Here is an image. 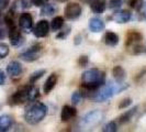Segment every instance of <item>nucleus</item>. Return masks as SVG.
<instances>
[{
	"instance_id": "1",
	"label": "nucleus",
	"mask_w": 146,
	"mask_h": 132,
	"mask_svg": "<svg viewBox=\"0 0 146 132\" xmlns=\"http://www.w3.org/2000/svg\"><path fill=\"white\" fill-rule=\"evenodd\" d=\"M82 88L87 94H90V97L94 95L99 88L104 85L106 81V73L98 68H90L84 72L81 75Z\"/></svg>"
},
{
	"instance_id": "2",
	"label": "nucleus",
	"mask_w": 146,
	"mask_h": 132,
	"mask_svg": "<svg viewBox=\"0 0 146 132\" xmlns=\"http://www.w3.org/2000/svg\"><path fill=\"white\" fill-rule=\"evenodd\" d=\"M127 87H129V85H126L124 83H117V84L109 83L107 85H103L101 89L99 88L90 98L96 103H103L110 98H112L115 94H119V93L125 90Z\"/></svg>"
},
{
	"instance_id": "3",
	"label": "nucleus",
	"mask_w": 146,
	"mask_h": 132,
	"mask_svg": "<svg viewBox=\"0 0 146 132\" xmlns=\"http://www.w3.org/2000/svg\"><path fill=\"white\" fill-rule=\"evenodd\" d=\"M47 115V107L43 103H33L24 111V120L29 125L40 123Z\"/></svg>"
},
{
	"instance_id": "4",
	"label": "nucleus",
	"mask_w": 146,
	"mask_h": 132,
	"mask_svg": "<svg viewBox=\"0 0 146 132\" xmlns=\"http://www.w3.org/2000/svg\"><path fill=\"white\" fill-rule=\"evenodd\" d=\"M30 85H27V86H23V87L19 88L15 93H13L12 95L10 96V98H9V105H11V106H18V105H22V103L29 101Z\"/></svg>"
},
{
	"instance_id": "5",
	"label": "nucleus",
	"mask_w": 146,
	"mask_h": 132,
	"mask_svg": "<svg viewBox=\"0 0 146 132\" xmlns=\"http://www.w3.org/2000/svg\"><path fill=\"white\" fill-rule=\"evenodd\" d=\"M41 51H42V45L41 44H34L33 46L30 47L29 50H27V51H24L23 53L20 54V59L24 62H28V63L35 62L40 57Z\"/></svg>"
},
{
	"instance_id": "6",
	"label": "nucleus",
	"mask_w": 146,
	"mask_h": 132,
	"mask_svg": "<svg viewBox=\"0 0 146 132\" xmlns=\"http://www.w3.org/2000/svg\"><path fill=\"white\" fill-rule=\"evenodd\" d=\"M82 12V8L79 3H76V2H70L68 5H66L65 9H64V15L67 20H77L79 17L81 15Z\"/></svg>"
},
{
	"instance_id": "7",
	"label": "nucleus",
	"mask_w": 146,
	"mask_h": 132,
	"mask_svg": "<svg viewBox=\"0 0 146 132\" xmlns=\"http://www.w3.org/2000/svg\"><path fill=\"white\" fill-rule=\"evenodd\" d=\"M103 119V113L100 110H92L86 113L82 118V123L88 127L97 125L99 122H101Z\"/></svg>"
},
{
	"instance_id": "8",
	"label": "nucleus",
	"mask_w": 146,
	"mask_h": 132,
	"mask_svg": "<svg viewBox=\"0 0 146 132\" xmlns=\"http://www.w3.org/2000/svg\"><path fill=\"white\" fill-rule=\"evenodd\" d=\"M33 17L29 12H22L21 15L19 17V27L22 31L29 33L33 30Z\"/></svg>"
},
{
	"instance_id": "9",
	"label": "nucleus",
	"mask_w": 146,
	"mask_h": 132,
	"mask_svg": "<svg viewBox=\"0 0 146 132\" xmlns=\"http://www.w3.org/2000/svg\"><path fill=\"white\" fill-rule=\"evenodd\" d=\"M32 31L36 37H45L50 32V23L47 20H40Z\"/></svg>"
},
{
	"instance_id": "10",
	"label": "nucleus",
	"mask_w": 146,
	"mask_h": 132,
	"mask_svg": "<svg viewBox=\"0 0 146 132\" xmlns=\"http://www.w3.org/2000/svg\"><path fill=\"white\" fill-rule=\"evenodd\" d=\"M142 40H143V35L139 33V31H129L127 34H126V40H125V46L126 49H131L132 46L136 45V44L142 43Z\"/></svg>"
},
{
	"instance_id": "11",
	"label": "nucleus",
	"mask_w": 146,
	"mask_h": 132,
	"mask_svg": "<svg viewBox=\"0 0 146 132\" xmlns=\"http://www.w3.org/2000/svg\"><path fill=\"white\" fill-rule=\"evenodd\" d=\"M8 31H9L8 35H9V40H10L11 45H13V46H19V45H21V44L24 42V39H23V37L21 35V32L19 31V29H18L15 25L9 28Z\"/></svg>"
},
{
	"instance_id": "12",
	"label": "nucleus",
	"mask_w": 146,
	"mask_h": 132,
	"mask_svg": "<svg viewBox=\"0 0 146 132\" xmlns=\"http://www.w3.org/2000/svg\"><path fill=\"white\" fill-rule=\"evenodd\" d=\"M76 116H77V109L73 106L65 105L60 112V120L63 122H68V121L73 120Z\"/></svg>"
},
{
	"instance_id": "13",
	"label": "nucleus",
	"mask_w": 146,
	"mask_h": 132,
	"mask_svg": "<svg viewBox=\"0 0 146 132\" xmlns=\"http://www.w3.org/2000/svg\"><path fill=\"white\" fill-rule=\"evenodd\" d=\"M7 73H8V75H10V77H12V78L20 77L21 74L23 73V67H22V65L18 61H12V62H10V63L8 64Z\"/></svg>"
},
{
	"instance_id": "14",
	"label": "nucleus",
	"mask_w": 146,
	"mask_h": 132,
	"mask_svg": "<svg viewBox=\"0 0 146 132\" xmlns=\"http://www.w3.org/2000/svg\"><path fill=\"white\" fill-rule=\"evenodd\" d=\"M132 18V13L129 11V10H120V11H117L114 12L113 15L110 17L111 20H113L117 23H126L131 20Z\"/></svg>"
},
{
	"instance_id": "15",
	"label": "nucleus",
	"mask_w": 146,
	"mask_h": 132,
	"mask_svg": "<svg viewBox=\"0 0 146 132\" xmlns=\"http://www.w3.org/2000/svg\"><path fill=\"white\" fill-rule=\"evenodd\" d=\"M89 30L91 31V32H94V33H99V32H102L104 28H106V24H104V22L100 19V18H91L90 20H89Z\"/></svg>"
},
{
	"instance_id": "16",
	"label": "nucleus",
	"mask_w": 146,
	"mask_h": 132,
	"mask_svg": "<svg viewBox=\"0 0 146 132\" xmlns=\"http://www.w3.org/2000/svg\"><path fill=\"white\" fill-rule=\"evenodd\" d=\"M57 79H58V76L55 73L51 74V75L47 77V79L45 81L44 86H43L44 94H50V93H51L52 90L54 89V87H55V85L57 84Z\"/></svg>"
},
{
	"instance_id": "17",
	"label": "nucleus",
	"mask_w": 146,
	"mask_h": 132,
	"mask_svg": "<svg viewBox=\"0 0 146 132\" xmlns=\"http://www.w3.org/2000/svg\"><path fill=\"white\" fill-rule=\"evenodd\" d=\"M120 37L117 33L112 32V31H107L104 37H103V42L107 44L108 46H115L119 44Z\"/></svg>"
},
{
	"instance_id": "18",
	"label": "nucleus",
	"mask_w": 146,
	"mask_h": 132,
	"mask_svg": "<svg viewBox=\"0 0 146 132\" xmlns=\"http://www.w3.org/2000/svg\"><path fill=\"white\" fill-rule=\"evenodd\" d=\"M106 1L104 0H92L90 2V9L96 15H101L106 10Z\"/></svg>"
},
{
	"instance_id": "19",
	"label": "nucleus",
	"mask_w": 146,
	"mask_h": 132,
	"mask_svg": "<svg viewBox=\"0 0 146 132\" xmlns=\"http://www.w3.org/2000/svg\"><path fill=\"white\" fill-rule=\"evenodd\" d=\"M112 75H113V77H114L117 83H123L124 79L126 78V72H125L124 68L120 65H117L113 67Z\"/></svg>"
},
{
	"instance_id": "20",
	"label": "nucleus",
	"mask_w": 146,
	"mask_h": 132,
	"mask_svg": "<svg viewBox=\"0 0 146 132\" xmlns=\"http://www.w3.org/2000/svg\"><path fill=\"white\" fill-rule=\"evenodd\" d=\"M12 125H13V119L10 116L5 115L0 117V132L8 131L12 127Z\"/></svg>"
},
{
	"instance_id": "21",
	"label": "nucleus",
	"mask_w": 146,
	"mask_h": 132,
	"mask_svg": "<svg viewBox=\"0 0 146 132\" xmlns=\"http://www.w3.org/2000/svg\"><path fill=\"white\" fill-rule=\"evenodd\" d=\"M136 110H137V107H134L132 109L125 111L123 115H121L119 117V123L120 125H124V123H127L129 121H131V119L133 118V116L136 113Z\"/></svg>"
},
{
	"instance_id": "22",
	"label": "nucleus",
	"mask_w": 146,
	"mask_h": 132,
	"mask_svg": "<svg viewBox=\"0 0 146 132\" xmlns=\"http://www.w3.org/2000/svg\"><path fill=\"white\" fill-rule=\"evenodd\" d=\"M29 7V5H28V2L25 1V0H15V2H13V5H12V9H11V11L12 12H21L23 11L24 9H27V8Z\"/></svg>"
},
{
	"instance_id": "23",
	"label": "nucleus",
	"mask_w": 146,
	"mask_h": 132,
	"mask_svg": "<svg viewBox=\"0 0 146 132\" xmlns=\"http://www.w3.org/2000/svg\"><path fill=\"white\" fill-rule=\"evenodd\" d=\"M64 22H65V20L63 17H59V15L55 17L51 21V29L53 31H59L64 27Z\"/></svg>"
},
{
	"instance_id": "24",
	"label": "nucleus",
	"mask_w": 146,
	"mask_h": 132,
	"mask_svg": "<svg viewBox=\"0 0 146 132\" xmlns=\"http://www.w3.org/2000/svg\"><path fill=\"white\" fill-rule=\"evenodd\" d=\"M57 11V8L55 7L54 5H52V3H46V5H44L43 7H41V15H47V17H50V15H53L55 12Z\"/></svg>"
},
{
	"instance_id": "25",
	"label": "nucleus",
	"mask_w": 146,
	"mask_h": 132,
	"mask_svg": "<svg viewBox=\"0 0 146 132\" xmlns=\"http://www.w3.org/2000/svg\"><path fill=\"white\" fill-rule=\"evenodd\" d=\"M127 51L130 52L133 55H142V54H145L146 53V47L142 43L136 44L134 46H132L131 49H129Z\"/></svg>"
},
{
	"instance_id": "26",
	"label": "nucleus",
	"mask_w": 146,
	"mask_h": 132,
	"mask_svg": "<svg viewBox=\"0 0 146 132\" xmlns=\"http://www.w3.org/2000/svg\"><path fill=\"white\" fill-rule=\"evenodd\" d=\"M38 97H40V90H38V88L35 87V86H33V85L31 84V85H30V89H29V101L33 103V101L36 100Z\"/></svg>"
},
{
	"instance_id": "27",
	"label": "nucleus",
	"mask_w": 146,
	"mask_h": 132,
	"mask_svg": "<svg viewBox=\"0 0 146 132\" xmlns=\"http://www.w3.org/2000/svg\"><path fill=\"white\" fill-rule=\"evenodd\" d=\"M45 73H46V69H38L36 72H34L31 75V77H30V84H32V85L35 84L38 79H41L43 77Z\"/></svg>"
},
{
	"instance_id": "28",
	"label": "nucleus",
	"mask_w": 146,
	"mask_h": 132,
	"mask_svg": "<svg viewBox=\"0 0 146 132\" xmlns=\"http://www.w3.org/2000/svg\"><path fill=\"white\" fill-rule=\"evenodd\" d=\"M82 98H84V95L81 91H74L73 95H72V103L74 106H77L81 103Z\"/></svg>"
},
{
	"instance_id": "29",
	"label": "nucleus",
	"mask_w": 146,
	"mask_h": 132,
	"mask_svg": "<svg viewBox=\"0 0 146 132\" xmlns=\"http://www.w3.org/2000/svg\"><path fill=\"white\" fill-rule=\"evenodd\" d=\"M129 5L132 9H134L136 11H141V9L144 7V1L143 0H130Z\"/></svg>"
},
{
	"instance_id": "30",
	"label": "nucleus",
	"mask_w": 146,
	"mask_h": 132,
	"mask_svg": "<svg viewBox=\"0 0 146 132\" xmlns=\"http://www.w3.org/2000/svg\"><path fill=\"white\" fill-rule=\"evenodd\" d=\"M103 132H115L117 131V125L115 121H110L102 128Z\"/></svg>"
},
{
	"instance_id": "31",
	"label": "nucleus",
	"mask_w": 146,
	"mask_h": 132,
	"mask_svg": "<svg viewBox=\"0 0 146 132\" xmlns=\"http://www.w3.org/2000/svg\"><path fill=\"white\" fill-rule=\"evenodd\" d=\"M9 52H10V49H9V45L8 44L0 43V59L7 57Z\"/></svg>"
},
{
	"instance_id": "32",
	"label": "nucleus",
	"mask_w": 146,
	"mask_h": 132,
	"mask_svg": "<svg viewBox=\"0 0 146 132\" xmlns=\"http://www.w3.org/2000/svg\"><path fill=\"white\" fill-rule=\"evenodd\" d=\"M123 5V0H110L109 1V8L113 10H117L122 7Z\"/></svg>"
},
{
	"instance_id": "33",
	"label": "nucleus",
	"mask_w": 146,
	"mask_h": 132,
	"mask_svg": "<svg viewBox=\"0 0 146 132\" xmlns=\"http://www.w3.org/2000/svg\"><path fill=\"white\" fill-rule=\"evenodd\" d=\"M132 105V99L131 98H124L123 100H121L119 103V109H126L129 108V106Z\"/></svg>"
},
{
	"instance_id": "34",
	"label": "nucleus",
	"mask_w": 146,
	"mask_h": 132,
	"mask_svg": "<svg viewBox=\"0 0 146 132\" xmlns=\"http://www.w3.org/2000/svg\"><path fill=\"white\" fill-rule=\"evenodd\" d=\"M69 33H70V27L66 28V29L63 30V31H58V34L56 35V39H57V40H64L66 37H68Z\"/></svg>"
},
{
	"instance_id": "35",
	"label": "nucleus",
	"mask_w": 146,
	"mask_h": 132,
	"mask_svg": "<svg viewBox=\"0 0 146 132\" xmlns=\"http://www.w3.org/2000/svg\"><path fill=\"white\" fill-rule=\"evenodd\" d=\"M88 63H89V59L86 55H81L80 57L78 59V65L80 66V67H85Z\"/></svg>"
},
{
	"instance_id": "36",
	"label": "nucleus",
	"mask_w": 146,
	"mask_h": 132,
	"mask_svg": "<svg viewBox=\"0 0 146 132\" xmlns=\"http://www.w3.org/2000/svg\"><path fill=\"white\" fill-rule=\"evenodd\" d=\"M31 1L36 7H43L44 5H46L48 2V0H31Z\"/></svg>"
},
{
	"instance_id": "37",
	"label": "nucleus",
	"mask_w": 146,
	"mask_h": 132,
	"mask_svg": "<svg viewBox=\"0 0 146 132\" xmlns=\"http://www.w3.org/2000/svg\"><path fill=\"white\" fill-rule=\"evenodd\" d=\"M9 5V0H0V11L5 10Z\"/></svg>"
},
{
	"instance_id": "38",
	"label": "nucleus",
	"mask_w": 146,
	"mask_h": 132,
	"mask_svg": "<svg viewBox=\"0 0 146 132\" xmlns=\"http://www.w3.org/2000/svg\"><path fill=\"white\" fill-rule=\"evenodd\" d=\"M6 83V74L2 69H0V85H3Z\"/></svg>"
},
{
	"instance_id": "39",
	"label": "nucleus",
	"mask_w": 146,
	"mask_h": 132,
	"mask_svg": "<svg viewBox=\"0 0 146 132\" xmlns=\"http://www.w3.org/2000/svg\"><path fill=\"white\" fill-rule=\"evenodd\" d=\"M74 43L76 44V45H78V44L81 43V35L80 34H78L77 37H75V41H74Z\"/></svg>"
},
{
	"instance_id": "40",
	"label": "nucleus",
	"mask_w": 146,
	"mask_h": 132,
	"mask_svg": "<svg viewBox=\"0 0 146 132\" xmlns=\"http://www.w3.org/2000/svg\"><path fill=\"white\" fill-rule=\"evenodd\" d=\"M5 37H6V31L2 29V28H0V40L3 39Z\"/></svg>"
},
{
	"instance_id": "41",
	"label": "nucleus",
	"mask_w": 146,
	"mask_h": 132,
	"mask_svg": "<svg viewBox=\"0 0 146 132\" xmlns=\"http://www.w3.org/2000/svg\"><path fill=\"white\" fill-rule=\"evenodd\" d=\"M144 12H143V13H144V15H145V18H146V3H144Z\"/></svg>"
},
{
	"instance_id": "42",
	"label": "nucleus",
	"mask_w": 146,
	"mask_h": 132,
	"mask_svg": "<svg viewBox=\"0 0 146 132\" xmlns=\"http://www.w3.org/2000/svg\"><path fill=\"white\" fill-rule=\"evenodd\" d=\"M55 1H57V2H67L68 0H55Z\"/></svg>"
},
{
	"instance_id": "43",
	"label": "nucleus",
	"mask_w": 146,
	"mask_h": 132,
	"mask_svg": "<svg viewBox=\"0 0 146 132\" xmlns=\"http://www.w3.org/2000/svg\"><path fill=\"white\" fill-rule=\"evenodd\" d=\"M82 1H85V2H88V3H90L92 0H82Z\"/></svg>"
},
{
	"instance_id": "44",
	"label": "nucleus",
	"mask_w": 146,
	"mask_h": 132,
	"mask_svg": "<svg viewBox=\"0 0 146 132\" xmlns=\"http://www.w3.org/2000/svg\"><path fill=\"white\" fill-rule=\"evenodd\" d=\"M1 108H2V106H1V103H0V111H1Z\"/></svg>"
}]
</instances>
